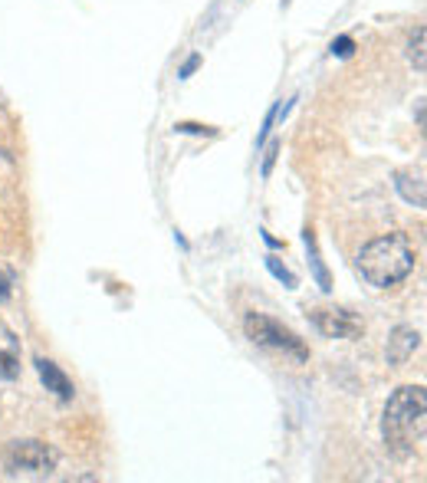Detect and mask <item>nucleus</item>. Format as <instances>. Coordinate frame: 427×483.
Here are the masks:
<instances>
[{
	"label": "nucleus",
	"instance_id": "1",
	"mask_svg": "<svg viewBox=\"0 0 427 483\" xmlns=\"http://www.w3.org/2000/svg\"><path fill=\"white\" fill-rule=\"evenodd\" d=\"M417 263V250L411 244L407 234H382L368 240L359 257H355V270L359 277L375 286V290H388V286H398L405 283L411 273H415Z\"/></svg>",
	"mask_w": 427,
	"mask_h": 483
},
{
	"label": "nucleus",
	"instance_id": "2",
	"mask_svg": "<svg viewBox=\"0 0 427 483\" xmlns=\"http://www.w3.org/2000/svg\"><path fill=\"white\" fill-rule=\"evenodd\" d=\"M427 431V391L421 385L398 388L388 398L382 418V434L395 457H411L424 444Z\"/></svg>",
	"mask_w": 427,
	"mask_h": 483
},
{
	"label": "nucleus",
	"instance_id": "3",
	"mask_svg": "<svg viewBox=\"0 0 427 483\" xmlns=\"http://www.w3.org/2000/svg\"><path fill=\"white\" fill-rule=\"evenodd\" d=\"M244 333L254 345L286 352V355H293V358H299V362H306V358H310V349H306V342H302L293 329H286L283 322L270 319V316H263V312H246V316H244Z\"/></svg>",
	"mask_w": 427,
	"mask_h": 483
},
{
	"label": "nucleus",
	"instance_id": "4",
	"mask_svg": "<svg viewBox=\"0 0 427 483\" xmlns=\"http://www.w3.org/2000/svg\"><path fill=\"white\" fill-rule=\"evenodd\" d=\"M56 463H60V454L50 444H43V440H13L7 447V467L13 473L23 471L43 477V473H53Z\"/></svg>",
	"mask_w": 427,
	"mask_h": 483
},
{
	"label": "nucleus",
	"instance_id": "5",
	"mask_svg": "<svg viewBox=\"0 0 427 483\" xmlns=\"http://www.w3.org/2000/svg\"><path fill=\"white\" fill-rule=\"evenodd\" d=\"M312 326L319 329L326 339H359L365 333V322L349 310H335V306H319L310 310Z\"/></svg>",
	"mask_w": 427,
	"mask_h": 483
},
{
	"label": "nucleus",
	"instance_id": "6",
	"mask_svg": "<svg viewBox=\"0 0 427 483\" xmlns=\"http://www.w3.org/2000/svg\"><path fill=\"white\" fill-rule=\"evenodd\" d=\"M417 349H421V333L411 329V326H398L395 333H391V339H388L384 358H388V366H405Z\"/></svg>",
	"mask_w": 427,
	"mask_h": 483
},
{
	"label": "nucleus",
	"instance_id": "7",
	"mask_svg": "<svg viewBox=\"0 0 427 483\" xmlns=\"http://www.w3.org/2000/svg\"><path fill=\"white\" fill-rule=\"evenodd\" d=\"M33 366H36V375H40V382L46 385V391H53L60 401H73L76 385L69 382V375H66L63 368L56 366V362H50V358H36Z\"/></svg>",
	"mask_w": 427,
	"mask_h": 483
},
{
	"label": "nucleus",
	"instance_id": "8",
	"mask_svg": "<svg viewBox=\"0 0 427 483\" xmlns=\"http://www.w3.org/2000/svg\"><path fill=\"white\" fill-rule=\"evenodd\" d=\"M395 191L401 194L411 207H424L427 205L424 172H398L395 174Z\"/></svg>",
	"mask_w": 427,
	"mask_h": 483
},
{
	"label": "nucleus",
	"instance_id": "9",
	"mask_svg": "<svg viewBox=\"0 0 427 483\" xmlns=\"http://www.w3.org/2000/svg\"><path fill=\"white\" fill-rule=\"evenodd\" d=\"M302 244H306L312 277H316V283H319V290L332 293V277H329V270H326V263H322V254H319V244H316V230H312V227H306V230H302Z\"/></svg>",
	"mask_w": 427,
	"mask_h": 483
},
{
	"label": "nucleus",
	"instance_id": "10",
	"mask_svg": "<svg viewBox=\"0 0 427 483\" xmlns=\"http://www.w3.org/2000/svg\"><path fill=\"white\" fill-rule=\"evenodd\" d=\"M424 40H427L424 27H417L411 33V40H407V60H411V66H415L417 73H424Z\"/></svg>",
	"mask_w": 427,
	"mask_h": 483
},
{
	"label": "nucleus",
	"instance_id": "11",
	"mask_svg": "<svg viewBox=\"0 0 427 483\" xmlns=\"http://www.w3.org/2000/svg\"><path fill=\"white\" fill-rule=\"evenodd\" d=\"M263 263H267L270 277H273V279H279V283H283V286H286V290H296V286H299L296 273H293V270H286V267H283V263H279L277 257H267V260H263Z\"/></svg>",
	"mask_w": 427,
	"mask_h": 483
},
{
	"label": "nucleus",
	"instance_id": "12",
	"mask_svg": "<svg viewBox=\"0 0 427 483\" xmlns=\"http://www.w3.org/2000/svg\"><path fill=\"white\" fill-rule=\"evenodd\" d=\"M17 375H20L17 355H13L11 349H0V378H4V382H13Z\"/></svg>",
	"mask_w": 427,
	"mask_h": 483
},
{
	"label": "nucleus",
	"instance_id": "13",
	"mask_svg": "<svg viewBox=\"0 0 427 483\" xmlns=\"http://www.w3.org/2000/svg\"><path fill=\"white\" fill-rule=\"evenodd\" d=\"M174 132H181V135H207V139H214V135H217V129H214V125H201V122H178V125H174Z\"/></svg>",
	"mask_w": 427,
	"mask_h": 483
},
{
	"label": "nucleus",
	"instance_id": "14",
	"mask_svg": "<svg viewBox=\"0 0 427 483\" xmlns=\"http://www.w3.org/2000/svg\"><path fill=\"white\" fill-rule=\"evenodd\" d=\"M329 50H332V56H339V60H349V56L355 53V40H352V36H335Z\"/></svg>",
	"mask_w": 427,
	"mask_h": 483
},
{
	"label": "nucleus",
	"instance_id": "15",
	"mask_svg": "<svg viewBox=\"0 0 427 483\" xmlns=\"http://www.w3.org/2000/svg\"><path fill=\"white\" fill-rule=\"evenodd\" d=\"M277 158H279V141H270L267 155H263V165H260V174H263V178H270V174H273V165H277Z\"/></svg>",
	"mask_w": 427,
	"mask_h": 483
},
{
	"label": "nucleus",
	"instance_id": "16",
	"mask_svg": "<svg viewBox=\"0 0 427 483\" xmlns=\"http://www.w3.org/2000/svg\"><path fill=\"white\" fill-rule=\"evenodd\" d=\"M197 66H201V53H194L184 60V66L178 69V79H191L194 73H197Z\"/></svg>",
	"mask_w": 427,
	"mask_h": 483
},
{
	"label": "nucleus",
	"instance_id": "17",
	"mask_svg": "<svg viewBox=\"0 0 427 483\" xmlns=\"http://www.w3.org/2000/svg\"><path fill=\"white\" fill-rule=\"evenodd\" d=\"M7 300H11V279L0 270V302H7Z\"/></svg>",
	"mask_w": 427,
	"mask_h": 483
},
{
	"label": "nucleus",
	"instance_id": "18",
	"mask_svg": "<svg viewBox=\"0 0 427 483\" xmlns=\"http://www.w3.org/2000/svg\"><path fill=\"white\" fill-rule=\"evenodd\" d=\"M260 234H263V240H267V244H270V247H273V250L283 247V240H277V237H273V234H267V230H260Z\"/></svg>",
	"mask_w": 427,
	"mask_h": 483
}]
</instances>
